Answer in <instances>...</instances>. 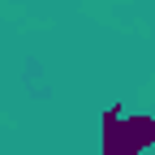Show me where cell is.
Here are the masks:
<instances>
[{"instance_id": "1", "label": "cell", "mask_w": 155, "mask_h": 155, "mask_svg": "<svg viewBox=\"0 0 155 155\" xmlns=\"http://www.w3.org/2000/svg\"><path fill=\"white\" fill-rule=\"evenodd\" d=\"M155 142V116L104 112V155H138Z\"/></svg>"}]
</instances>
